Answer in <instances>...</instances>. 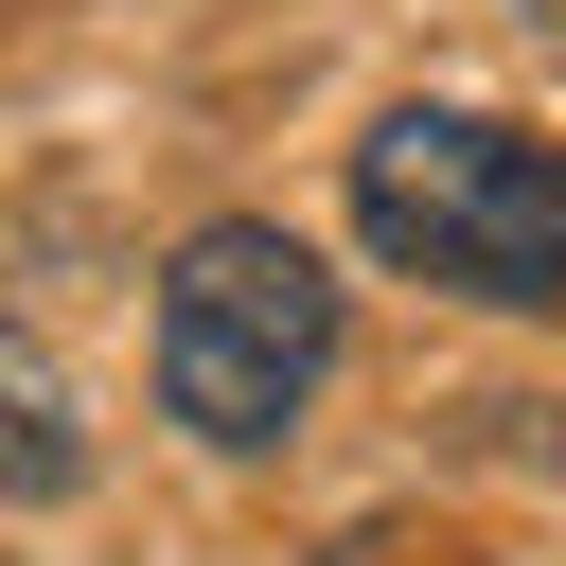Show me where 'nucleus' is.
<instances>
[{
    "label": "nucleus",
    "mask_w": 566,
    "mask_h": 566,
    "mask_svg": "<svg viewBox=\"0 0 566 566\" xmlns=\"http://www.w3.org/2000/svg\"><path fill=\"white\" fill-rule=\"evenodd\" d=\"M336 371V265L265 212H212L177 265H159V407L212 442V460H265Z\"/></svg>",
    "instance_id": "nucleus-2"
},
{
    "label": "nucleus",
    "mask_w": 566,
    "mask_h": 566,
    "mask_svg": "<svg viewBox=\"0 0 566 566\" xmlns=\"http://www.w3.org/2000/svg\"><path fill=\"white\" fill-rule=\"evenodd\" d=\"M354 230H371V265L531 318V301H566V142H531L495 106H389L354 142Z\"/></svg>",
    "instance_id": "nucleus-1"
},
{
    "label": "nucleus",
    "mask_w": 566,
    "mask_h": 566,
    "mask_svg": "<svg viewBox=\"0 0 566 566\" xmlns=\"http://www.w3.org/2000/svg\"><path fill=\"white\" fill-rule=\"evenodd\" d=\"M88 478V424H71V371L0 318V495H71Z\"/></svg>",
    "instance_id": "nucleus-3"
}]
</instances>
